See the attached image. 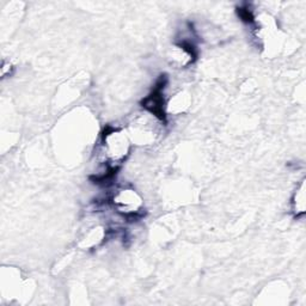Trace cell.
I'll list each match as a JSON object with an SVG mask.
<instances>
[{
	"mask_svg": "<svg viewBox=\"0 0 306 306\" xmlns=\"http://www.w3.org/2000/svg\"><path fill=\"white\" fill-rule=\"evenodd\" d=\"M168 82V75L165 73L159 75L149 95L146 96L140 102V105L143 109L155 115L158 120H161L164 123H167V113H165V104L167 103H165L164 98V90L167 89Z\"/></svg>",
	"mask_w": 306,
	"mask_h": 306,
	"instance_id": "1",
	"label": "cell"
},
{
	"mask_svg": "<svg viewBox=\"0 0 306 306\" xmlns=\"http://www.w3.org/2000/svg\"><path fill=\"white\" fill-rule=\"evenodd\" d=\"M176 46L181 48L184 53L189 56V63H194L199 57V49H197L196 44L193 41L187 40V38H181L180 41H177Z\"/></svg>",
	"mask_w": 306,
	"mask_h": 306,
	"instance_id": "2",
	"label": "cell"
},
{
	"mask_svg": "<svg viewBox=\"0 0 306 306\" xmlns=\"http://www.w3.org/2000/svg\"><path fill=\"white\" fill-rule=\"evenodd\" d=\"M293 210L295 213V218L302 215L305 213V195H304V181L301 182L300 189L295 190L293 197Z\"/></svg>",
	"mask_w": 306,
	"mask_h": 306,
	"instance_id": "3",
	"label": "cell"
},
{
	"mask_svg": "<svg viewBox=\"0 0 306 306\" xmlns=\"http://www.w3.org/2000/svg\"><path fill=\"white\" fill-rule=\"evenodd\" d=\"M237 15L241 18L242 22H244L245 24H254L255 23V16L253 14L249 6L244 4L243 6H239L237 8Z\"/></svg>",
	"mask_w": 306,
	"mask_h": 306,
	"instance_id": "4",
	"label": "cell"
}]
</instances>
